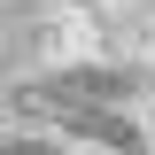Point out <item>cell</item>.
Wrapping results in <instances>:
<instances>
[{
	"label": "cell",
	"mask_w": 155,
	"mask_h": 155,
	"mask_svg": "<svg viewBox=\"0 0 155 155\" xmlns=\"http://www.w3.org/2000/svg\"><path fill=\"white\" fill-rule=\"evenodd\" d=\"M54 116H62V124H78L85 140H101V147H124V155H140L132 124H116V116H101V109H78V101H70V109H54Z\"/></svg>",
	"instance_id": "cell-1"
},
{
	"label": "cell",
	"mask_w": 155,
	"mask_h": 155,
	"mask_svg": "<svg viewBox=\"0 0 155 155\" xmlns=\"http://www.w3.org/2000/svg\"><path fill=\"white\" fill-rule=\"evenodd\" d=\"M16 155H47V147H16Z\"/></svg>",
	"instance_id": "cell-2"
}]
</instances>
